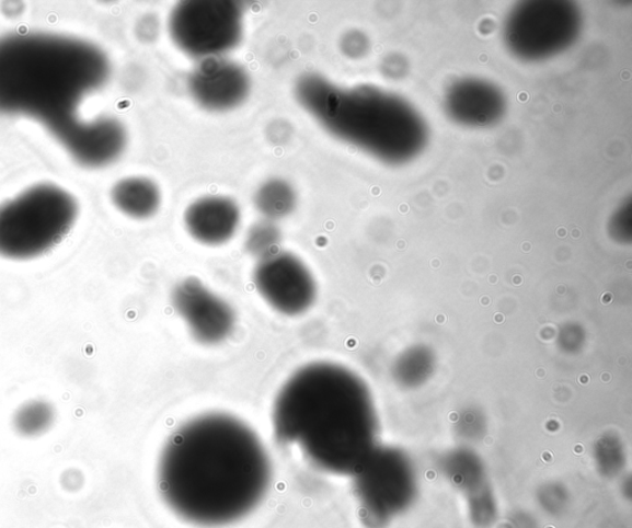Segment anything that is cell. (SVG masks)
Segmentation results:
<instances>
[{
    "label": "cell",
    "mask_w": 632,
    "mask_h": 528,
    "mask_svg": "<svg viewBox=\"0 0 632 528\" xmlns=\"http://www.w3.org/2000/svg\"><path fill=\"white\" fill-rule=\"evenodd\" d=\"M272 481L267 449L240 418L209 413L171 435L158 464L164 504L182 520L226 527L264 501Z\"/></svg>",
    "instance_id": "6da1fadb"
},
{
    "label": "cell",
    "mask_w": 632,
    "mask_h": 528,
    "mask_svg": "<svg viewBox=\"0 0 632 528\" xmlns=\"http://www.w3.org/2000/svg\"><path fill=\"white\" fill-rule=\"evenodd\" d=\"M277 441L297 447L318 471L353 477L377 449L371 393L354 371L330 361L299 368L272 406Z\"/></svg>",
    "instance_id": "7a4b0ae2"
},
{
    "label": "cell",
    "mask_w": 632,
    "mask_h": 528,
    "mask_svg": "<svg viewBox=\"0 0 632 528\" xmlns=\"http://www.w3.org/2000/svg\"><path fill=\"white\" fill-rule=\"evenodd\" d=\"M108 56L90 42L53 33L0 37V115L28 117L53 135L108 82Z\"/></svg>",
    "instance_id": "3957f363"
},
{
    "label": "cell",
    "mask_w": 632,
    "mask_h": 528,
    "mask_svg": "<svg viewBox=\"0 0 632 528\" xmlns=\"http://www.w3.org/2000/svg\"><path fill=\"white\" fill-rule=\"evenodd\" d=\"M78 202L56 184H35L0 204V257L28 261L44 256L71 232Z\"/></svg>",
    "instance_id": "277c9868"
},
{
    "label": "cell",
    "mask_w": 632,
    "mask_h": 528,
    "mask_svg": "<svg viewBox=\"0 0 632 528\" xmlns=\"http://www.w3.org/2000/svg\"><path fill=\"white\" fill-rule=\"evenodd\" d=\"M353 478L359 512L369 528H384L392 524L411 510L420 493L410 461L389 449H376Z\"/></svg>",
    "instance_id": "5b68a950"
},
{
    "label": "cell",
    "mask_w": 632,
    "mask_h": 528,
    "mask_svg": "<svg viewBox=\"0 0 632 528\" xmlns=\"http://www.w3.org/2000/svg\"><path fill=\"white\" fill-rule=\"evenodd\" d=\"M169 32L182 53L199 61L223 57L242 41L244 9L232 0H187L174 7Z\"/></svg>",
    "instance_id": "8992f818"
},
{
    "label": "cell",
    "mask_w": 632,
    "mask_h": 528,
    "mask_svg": "<svg viewBox=\"0 0 632 528\" xmlns=\"http://www.w3.org/2000/svg\"><path fill=\"white\" fill-rule=\"evenodd\" d=\"M252 280L261 298L281 315H303L317 300L313 273L290 252L278 251L258 260Z\"/></svg>",
    "instance_id": "52a82bcc"
},
{
    "label": "cell",
    "mask_w": 632,
    "mask_h": 528,
    "mask_svg": "<svg viewBox=\"0 0 632 528\" xmlns=\"http://www.w3.org/2000/svg\"><path fill=\"white\" fill-rule=\"evenodd\" d=\"M171 300L173 310L199 345H220L235 329V311L198 278L181 280L173 288Z\"/></svg>",
    "instance_id": "ba28073f"
},
{
    "label": "cell",
    "mask_w": 632,
    "mask_h": 528,
    "mask_svg": "<svg viewBox=\"0 0 632 528\" xmlns=\"http://www.w3.org/2000/svg\"><path fill=\"white\" fill-rule=\"evenodd\" d=\"M54 136L74 162L87 169L112 164L128 144L124 125L112 116L96 117L92 122L77 119Z\"/></svg>",
    "instance_id": "9c48e42d"
},
{
    "label": "cell",
    "mask_w": 632,
    "mask_h": 528,
    "mask_svg": "<svg viewBox=\"0 0 632 528\" xmlns=\"http://www.w3.org/2000/svg\"><path fill=\"white\" fill-rule=\"evenodd\" d=\"M188 91L203 110H235L248 100L251 78L245 68L226 57L200 60L188 77Z\"/></svg>",
    "instance_id": "30bf717a"
},
{
    "label": "cell",
    "mask_w": 632,
    "mask_h": 528,
    "mask_svg": "<svg viewBox=\"0 0 632 528\" xmlns=\"http://www.w3.org/2000/svg\"><path fill=\"white\" fill-rule=\"evenodd\" d=\"M240 223L239 205L222 195L199 198L184 213V227L191 237L207 246H220L230 241Z\"/></svg>",
    "instance_id": "8fae6325"
},
{
    "label": "cell",
    "mask_w": 632,
    "mask_h": 528,
    "mask_svg": "<svg viewBox=\"0 0 632 528\" xmlns=\"http://www.w3.org/2000/svg\"><path fill=\"white\" fill-rule=\"evenodd\" d=\"M111 199L125 217L146 220L159 211L162 195L159 185L145 177H128L116 182L111 191Z\"/></svg>",
    "instance_id": "7c38bea8"
},
{
    "label": "cell",
    "mask_w": 632,
    "mask_h": 528,
    "mask_svg": "<svg viewBox=\"0 0 632 528\" xmlns=\"http://www.w3.org/2000/svg\"><path fill=\"white\" fill-rule=\"evenodd\" d=\"M56 420L57 412L53 403L45 399H32L15 410L12 426L19 437L38 438L50 432Z\"/></svg>",
    "instance_id": "4fadbf2b"
},
{
    "label": "cell",
    "mask_w": 632,
    "mask_h": 528,
    "mask_svg": "<svg viewBox=\"0 0 632 528\" xmlns=\"http://www.w3.org/2000/svg\"><path fill=\"white\" fill-rule=\"evenodd\" d=\"M257 211L265 220L285 219L294 213L297 205V193L285 180L274 179L260 185L254 198Z\"/></svg>",
    "instance_id": "5bb4252c"
},
{
    "label": "cell",
    "mask_w": 632,
    "mask_h": 528,
    "mask_svg": "<svg viewBox=\"0 0 632 528\" xmlns=\"http://www.w3.org/2000/svg\"><path fill=\"white\" fill-rule=\"evenodd\" d=\"M281 232L274 221L264 220L252 225L246 234L245 248L258 260L280 251Z\"/></svg>",
    "instance_id": "9a60e30c"
},
{
    "label": "cell",
    "mask_w": 632,
    "mask_h": 528,
    "mask_svg": "<svg viewBox=\"0 0 632 528\" xmlns=\"http://www.w3.org/2000/svg\"><path fill=\"white\" fill-rule=\"evenodd\" d=\"M538 503L544 513L551 516H560L566 512L570 504V495L565 487L558 484H549L540 489Z\"/></svg>",
    "instance_id": "2e32d148"
},
{
    "label": "cell",
    "mask_w": 632,
    "mask_h": 528,
    "mask_svg": "<svg viewBox=\"0 0 632 528\" xmlns=\"http://www.w3.org/2000/svg\"><path fill=\"white\" fill-rule=\"evenodd\" d=\"M60 483L66 492L77 493L84 485V475L78 469H67L61 475Z\"/></svg>",
    "instance_id": "e0dca14e"
},
{
    "label": "cell",
    "mask_w": 632,
    "mask_h": 528,
    "mask_svg": "<svg viewBox=\"0 0 632 528\" xmlns=\"http://www.w3.org/2000/svg\"><path fill=\"white\" fill-rule=\"evenodd\" d=\"M505 528H539V524L529 513L518 512L507 518Z\"/></svg>",
    "instance_id": "ac0fdd59"
}]
</instances>
